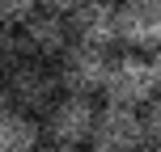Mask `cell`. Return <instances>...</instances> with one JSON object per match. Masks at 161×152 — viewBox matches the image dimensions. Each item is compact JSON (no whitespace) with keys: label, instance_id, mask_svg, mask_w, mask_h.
Segmentation results:
<instances>
[{"label":"cell","instance_id":"6da1fadb","mask_svg":"<svg viewBox=\"0 0 161 152\" xmlns=\"http://www.w3.org/2000/svg\"><path fill=\"white\" fill-rule=\"evenodd\" d=\"M4 93H8V106L13 110H25V114H47L51 106L64 97V85H59V72L55 64H42V59H17L4 76Z\"/></svg>","mask_w":161,"mask_h":152},{"label":"cell","instance_id":"7a4b0ae2","mask_svg":"<svg viewBox=\"0 0 161 152\" xmlns=\"http://www.w3.org/2000/svg\"><path fill=\"white\" fill-rule=\"evenodd\" d=\"M102 97H106V106L148 110V106L157 102V72H153V59H148V55H136V51L114 55Z\"/></svg>","mask_w":161,"mask_h":152},{"label":"cell","instance_id":"3957f363","mask_svg":"<svg viewBox=\"0 0 161 152\" xmlns=\"http://www.w3.org/2000/svg\"><path fill=\"white\" fill-rule=\"evenodd\" d=\"M148 144L144 110H127V106H97L93 135L89 148L93 152H140Z\"/></svg>","mask_w":161,"mask_h":152},{"label":"cell","instance_id":"277c9868","mask_svg":"<svg viewBox=\"0 0 161 152\" xmlns=\"http://www.w3.org/2000/svg\"><path fill=\"white\" fill-rule=\"evenodd\" d=\"M110 64H114V55H110V51L89 47V42H72V47L64 51V59L55 64V72H59V85H64V93L93 97V93H102V89H106Z\"/></svg>","mask_w":161,"mask_h":152},{"label":"cell","instance_id":"5b68a950","mask_svg":"<svg viewBox=\"0 0 161 152\" xmlns=\"http://www.w3.org/2000/svg\"><path fill=\"white\" fill-rule=\"evenodd\" d=\"M93 118H97V106L93 97H76V93H64L47 114H42V135L59 148H85L89 135H93Z\"/></svg>","mask_w":161,"mask_h":152},{"label":"cell","instance_id":"8992f818","mask_svg":"<svg viewBox=\"0 0 161 152\" xmlns=\"http://www.w3.org/2000/svg\"><path fill=\"white\" fill-rule=\"evenodd\" d=\"M17 34H21V51H25L30 59H42V64H59L64 51L72 47L68 13H55V8H38Z\"/></svg>","mask_w":161,"mask_h":152},{"label":"cell","instance_id":"52a82bcc","mask_svg":"<svg viewBox=\"0 0 161 152\" xmlns=\"http://www.w3.org/2000/svg\"><path fill=\"white\" fill-rule=\"evenodd\" d=\"M119 42L136 55L161 51V0H119Z\"/></svg>","mask_w":161,"mask_h":152},{"label":"cell","instance_id":"ba28073f","mask_svg":"<svg viewBox=\"0 0 161 152\" xmlns=\"http://www.w3.org/2000/svg\"><path fill=\"white\" fill-rule=\"evenodd\" d=\"M68 25H72V42L110 51L119 42V4L114 0H76L68 8Z\"/></svg>","mask_w":161,"mask_h":152},{"label":"cell","instance_id":"9c48e42d","mask_svg":"<svg viewBox=\"0 0 161 152\" xmlns=\"http://www.w3.org/2000/svg\"><path fill=\"white\" fill-rule=\"evenodd\" d=\"M42 139L47 135H42V123L34 114L13 110V106L0 114V152H34Z\"/></svg>","mask_w":161,"mask_h":152},{"label":"cell","instance_id":"30bf717a","mask_svg":"<svg viewBox=\"0 0 161 152\" xmlns=\"http://www.w3.org/2000/svg\"><path fill=\"white\" fill-rule=\"evenodd\" d=\"M38 8H42L38 0H0V25H13V30H21V25L30 21Z\"/></svg>","mask_w":161,"mask_h":152},{"label":"cell","instance_id":"8fae6325","mask_svg":"<svg viewBox=\"0 0 161 152\" xmlns=\"http://www.w3.org/2000/svg\"><path fill=\"white\" fill-rule=\"evenodd\" d=\"M17 59H25V51H21V34H17L13 25H0V76H4Z\"/></svg>","mask_w":161,"mask_h":152},{"label":"cell","instance_id":"7c38bea8","mask_svg":"<svg viewBox=\"0 0 161 152\" xmlns=\"http://www.w3.org/2000/svg\"><path fill=\"white\" fill-rule=\"evenodd\" d=\"M144 127H148V144H161V97L144 110Z\"/></svg>","mask_w":161,"mask_h":152},{"label":"cell","instance_id":"4fadbf2b","mask_svg":"<svg viewBox=\"0 0 161 152\" xmlns=\"http://www.w3.org/2000/svg\"><path fill=\"white\" fill-rule=\"evenodd\" d=\"M38 4H42V8H55V13H68L76 0H38Z\"/></svg>","mask_w":161,"mask_h":152},{"label":"cell","instance_id":"5bb4252c","mask_svg":"<svg viewBox=\"0 0 161 152\" xmlns=\"http://www.w3.org/2000/svg\"><path fill=\"white\" fill-rule=\"evenodd\" d=\"M34 152H72V148H59V144H51V139H42V144L34 148Z\"/></svg>","mask_w":161,"mask_h":152},{"label":"cell","instance_id":"9a60e30c","mask_svg":"<svg viewBox=\"0 0 161 152\" xmlns=\"http://www.w3.org/2000/svg\"><path fill=\"white\" fill-rule=\"evenodd\" d=\"M148 59H153V72H157V97H161V51H157V55H148Z\"/></svg>","mask_w":161,"mask_h":152},{"label":"cell","instance_id":"2e32d148","mask_svg":"<svg viewBox=\"0 0 161 152\" xmlns=\"http://www.w3.org/2000/svg\"><path fill=\"white\" fill-rule=\"evenodd\" d=\"M8 110V93H4V80H0V114Z\"/></svg>","mask_w":161,"mask_h":152},{"label":"cell","instance_id":"e0dca14e","mask_svg":"<svg viewBox=\"0 0 161 152\" xmlns=\"http://www.w3.org/2000/svg\"><path fill=\"white\" fill-rule=\"evenodd\" d=\"M140 152H161V144H144V148H140Z\"/></svg>","mask_w":161,"mask_h":152}]
</instances>
